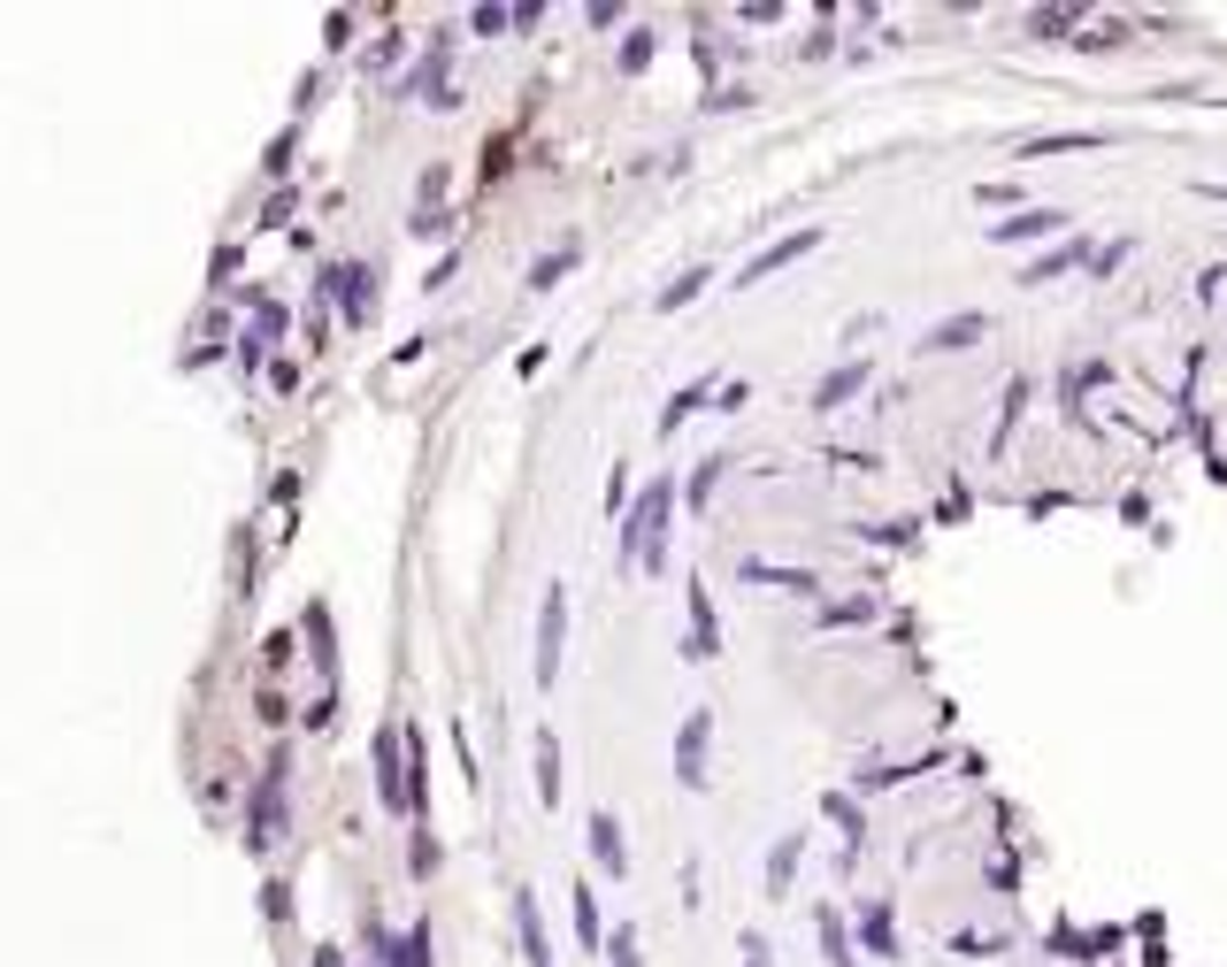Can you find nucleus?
I'll list each match as a JSON object with an SVG mask.
<instances>
[{"label":"nucleus","mask_w":1227,"mask_h":967,"mask_svg":"<svg viewBox=\"0 0 1227 967\" xmlns=\"http://www.w3.org/2000/svg\"><path fill=\"white\" fill-rule=\"evenodd\" d=\"M568 914H576V937H584V953H607V922H599V891H591V883H576Z\"/></svg>","instance_id":"24"},{"label":"nucleus","mask_w":1227,"mask_h":967,"mask_svg":"<svg viewBox=\"0 0 1227 967\" xmlns=\"http://www.w3.org/2000/svg\"><path fill=\"white\" fill-rule=\"evenodd\" d=\"M269 384H277V392H300V361H269Z\"/></svg>","instance_id":"48"},{"label":"nucleus","mask_w":1227,"mask_h":967,"mask_svg":"<svg viewBox=\"0 0 1227 967\" xmlns=\"http://www.w3.org/2000/svg\"><path fill=\"white\" fill-rule=\"evenodd\" d=\"M399 54H407V39H399V31H392V39H376V46H369V70H392V62H399Z\"/></svg>","instance_id":"39"},{"label":"nucleus","mask_w":1227,"mask_h":967,"mask_svg":"<svg viewBox=\"0 0 1227 967\" xmlns=\"http://www.w3.org/2000/svg\"><path fill=\"white\" fill-rule=\"evenodd\" d=\"M376 799H384V814H415L407 806V730H376Z\"/></svg>","instance_id":"7"},{"label":"nucleus","mask_w":1227,"mask_h":967,"mask_svg":"<svg viewBox=\"0 0 1227 967\" xmlns=\"http://www.w3.org/2000/svg\"><path fill=\"white\" fill-rule=\"evenodd\" d=\"M561 660H568V584L553 576L545 599H537V683H545V691H553Z\"/></svg>","instance_id":"4"},{"label":"nucleus","mask_w":1227,"mask_h":967,"mask_svg":"<svg viewBox=\"0 0 1227 967\" xmlns=\"http://www.w3.org/2000/svg\"><path fill=\"white\" fill-rule=\"evenodd\" d=\"M514 937H522V960H530V967H553V945H545V914H537V891H530V883L514 891Z\"/></svg>","instance_id":"16"},{"label":"nucleus","mask_w":1227,"mask_h":967,"mask_svg":"<svg viewBox=\"0 0 1227 967\" xmlns=\"http://www.w3.org/2000/svg\"><path fill=\"white\" fill-rule=\"evenodd\" d=\"M285 784H292V753L277 745L269 768H262V784L246 791V844H254V852H269V844L285 837Z\"/></svg>","instance_id":"2"},{"label":"nucleus","mask_w":1227,"mask_h":967,"mask_svg":"<svg viewBox=\"0 0 1227 967\" xmlns=\"http://www.w3.org/2000/svg\"><path fill=\"white\" fill-rule=\"evenodd\" d=\"M584 844H591V860H599V875H607V883H621V875H629V844H621V821H614L607 806L584 821Z\"/></svg>","instance_id":"13"},{"label":"nucleus","mask_w":1227,"mask_h":967,"mask_svg":"<svg viewBox=\"0 0 1227 967\" xmlns=\"http://www.w3.org/2000/svg\"><path fill=\"white\" fill-rule=\"evenodd\" d=\"M737 953H745V967H767V937H760V929H745V937H737Z\"/></svg>","instance_id":"47"},{"label":"nucleus","mask_w":1227,"mask_h":967,"mask_svg":"<svg viewBox=\"0 0 1227 967\" xmlns=\"http://www.w3.org/2000/svg\"><path fill=\"white\" fill-rule=\"evenodd\" d=\"M714 407H722V415H745V407H753V384H722V400H714Z\"/></svg>","instance_id":"43"},{"label":"nucleus","mask_w":1227,"mask_h":967,"mask_svg":"<svg viewBox=\"0 0 1227 967\" xmlns=\"http://www.w3.org/2000/svg\"><path fill=\"white\" fill-rule=\"evenodd\" d=\"M867 384H875V361H867V353H844L836 369H821V376H813V392H805V400H813L821 415H836V407H852Z\"/></svg>","instance_id":"6"},{"label":"nucleus","mask_w":1227,"mask_h":967,"mask_svg":"<svg viewBox=\"0 0 1227 967\" xmlns=\"http://www.w3.org/2000/svg\"><path fill=\"white\" fill-rule=\"evenodd\" d=\"M737 584H775V592H798V599H821V576L813 568H775V561H737Z\"/></svg>","instance_id":"17"},{"label":"nucleus","mask_w":1227,"mask_h":967,"mask_svg":"<svg viewBox=\"0 0 1227 967\" xmlns=\"http://www.w3.org/2000/svg\"><path fill=\"white\" fill-rule=\"evenodd\" d=\"M706 753H714V706H691L675 730V784L683 791H706Z\"/></svg>","instance_id":"5"},{"label":"nucleus","mask_w":1227,"mask_h":967,"mask_svg":"<svg viewBox=\"0 0 1227 967\" xmlns=\"http://www.w3.org/2000/svg\"><path fill=\"white\" fill-rule=\"evenodd\" d=\"M1205 200H1227V184H1205Z\"/></svg>","instance_id":"50"},{"label":"nucleus","mask_w":1227,"mask_h":967,"mask_svg":"<svg viewBox=\"0 0 1227 967\" xmlns=\"http://www.w3.org/2000/svg\"><path fill=\"white\" fill-rule=\"evenodd\" d=\"M821 814H829V821H836V837H844V844L860 852V837H867V821H860V799H852V791H821Z\"/></svg>","instance_id":"26"},{"label":"nucleus","mask_w":1227,"mask_h":967,"mask_svg":"<svg viewBox=\"0 0 1227 967\" xmlns=\"http://www.w3.org/2000/svg\"><path fill=\"white\" fill-rule=\"evenodd\" d=\"M1089 147H1105V131H1052V139H1028L1021 161H1044V155H1089Z\"/></svg>","instance_id":"27"},{"label":"nucleus","mask_w":1227,"mask_h":967,"mask_svg":"<svg viewBox=\"0 0 1227 967\" xmlns=\"http://www.w3.org/2000/svg\"><path fill=\"white\" fill-rule=\"evenodd\" d=\"M1089 254H1097V246H1089L1081 231H1067L1052 254H1036V262L1021 269V285H1052V277H1067V269H1089Z\"/></svg>","instance_id":"15"},{"label":"nucleus","mask_w":1227,"mask_h":967,"mask_svg":"<svg viewBox=\"0 0 1227 967\" xmlns=\"http://www.w3.org/2000/svg\"><path fill=\"white\" fill-rule=\"evenodd\" d=\"M821 238H829V231H821V223H805V231H790V238H775V246H760V254L745 262V277H737V285H767L775 269H790V262H805V254H813Z\"/></svg>","instance_id":"10"},{"label":"nucleus","mask_w":1227,"mask_h":967,"mask_svg":"<svg viewBox=\"0 0 1227 967\" xmlns=\"http://www.w3.org/2000/svg\"><path fill=\"white\" fill-rule=\"evenodd\" d=\"M584 23H591V31H614V23H621V0H591Z\"/></svg>","instance_id":"41"},{"label":"nucleus","mask_w":1227,"mask_h":967,"mask_svg":"<svg viewBox=\"0 0 1227 967\" xmlns=\"http://www.w3.org/2000/svg\"><path fill=\"white\" fill-rule=\"evenodd\" d=\"M982 338H990V316H982V308H959V316L928 322L920 353H967V346H982Z\"/></svg>","instance_id":"12"},{"label":"nucleus","mask_w":1227,"mask_h":967,"mask_svg":"<svg viewBox=\"0 0 1227 967\" xmlns=\"http://www.w3.org/2000/svg\"><path fill=\"white\" fill-rule=\"evenodd\" d=\"M821 630H852V623H875V599H821V615H813Z\"/></svg>","instance_id":"29"},{"label":"nucleus","mask_w":1227,"mask_h":967,"mask_svg":"<svg viewBox=\"0 0 1227 967\" xmlns=\"http://www.w3.org/2000/svg\"><path fill=\"white\" fill-rule=\"evenodd\" d=\"M506 23H514V8H476V15H468V31H483V39H499Z\"/></svg>","instance_id":"38"},{"label":"nucleus","mask_w":1227,"mask_h":967,"mask_svg":"<svg viewBox=\"0 0 1227 967\" xmlns=\"http://www.w3.org/2000/svg\"><path fill=\"white\" fill-rule=\"evenodd\" d=\"M798 860H805V829H782V837L767 844V868H760L767 899H782V891H790V875H798Z\"/></svg>","instance_id":"19"},{"label":"nucleus","mask_w":1227,"mask_h":967,"mask_svg":"<svg viewBox=\"0 0 1227 967\" xmlns=\"http://www.w3.org/2000/svg\"><path fill=\"white\" fill-rule=\"evenodd\" d=\"M254 714H262V722H269V730H277V722H285V714H292V706H285V691H262V699H254Z\"/></svg>","instance_id":"44"},{"label":"nucleus","mask_w":1227,"mask_h":967,"mask_svg":"<svg viewBox=\"0 0 1227 967\" xmlns=\"http://www.w3.org/2000/svg\"><path fill=\"white\" fill-rule=\"evenodd\" d=\"M246 300H254V322L238 330V369L254 376V369L269 361V346L285 338V308H277V300H262V293H246Z\"/></svg>","instance_id":"9"},{"label":"nucleus","mask_w":1227,"mask_h":967,"mask_svg":"<svg viewBox=\"0 0 1227 967\" xmlns=\"http://www.w3.org/2000/svg\"><path fill=\"white\" fill-rule=\"evenodd\" d=\"M1074 15H1081V8H1036V15H1028V39H1067Z\"/></svg>","instance_id":"33"},{"label":"nucleus","mask_w":1227,"mask_h":967,"mask_svg":"<svg viewBox=\"0 0 1227 967\" xmlns=\"http://www.w3.org/2000/svg\"><path fill=\"white\" fill-rule=\"evenodd\" d=\"M813 937H821V960L829 967H860V937H852L844 906H821V914H813Z\"/></svg>","instance_id":"18"},{"label":"nucleus","mask_w":1227,"mask_h":967,"mask_svg":"<svg viewBox=\"0 0 1227 967\" xmlns=\"http://www.w3.org/2000/svg\"><path fill=\"white\" fill-rule=\"evenodd\" d=\"M262 660H269V668H285V660H292V638H285V630H269V638H262Z\"/></svg>","instance_id":"45"},{"label":"nucleus","mask_w":1227,"mask_h":967,"mask_svg":"<svg viewBox=\"0 0 1227 967\" xmlns=\"http://www.w3.org/2000/svg\"><path fill=\"white\" fill-rule=\"evenodd\" d=\"M974 200H982V208H1021V184H1013V177H990V184H974Z\"/></svg>","instance_id":"35"},{"label":"nucleus","mask_w":1227,"mask_h":967,"mask_svg":"<svg viewBox=\"0 0 1227 967\" xmlns=\"http://www.w3.org/2000/svg\"><path fill=\"white\" fill-rule=\"evenodd\" d=\"M951 953H959V960H990V953H1005V945H997V937H974V929H959V937H951Z\"/></svg>","instance_id":"37"},{"label":"nucleus","mask_w":1227,"mask_h":967,"mask_svg":"<svg viewBox=\"0 0 1227 967\" xmlns=\"http://www.w3.org/2000/svg\"><path fill=\"white\" fill-rule=\"evenodd\" d=\"M407 860H415V875H430V868H438V837L415 829V852H407Z\"/></svg>","instance_id":"40"},{"label":"nucleus","mask_w":1227,"mask_h":967,"mask_svg":"<svg viewBox=\"0 0 1227 967\" xmlns=\"http://www.w3.org/2000/svg\"><path fill=\"white\" fill-rule=\"evenodd\" d=\"M314 967H345V960H338V945H322V953H314Z\"/></svg>","instance_id":"49"},{"label":"nucleus","mask_w":1227,"mask_h":967,"mask_svg":"<svg viewBox=\"0 0 1227 967\" xmlns=\"http://www.w3.org/2000/svg\"><path fill=\"white\" fill-rule=\"evenodd\" d=\"M722 652V615L706 599V576H691V638H683V660H714Z\"/></svg>","instance_id":"14"},{"label":"nucleus","mask_w":1227,"mask_h":967,"mask_svg":"<svg viewBox=\"0 0 1227 967\" xmlns=\"http://www.w3.org/2000/svg\"><path fill=\"white\" fill-rule=\"evenodd\" d=\"M1128 254H1135V238H1105V246L1089 254V269H1081V277H1089V285H1105V277H1120V262H1128Z\"/></svg>","instance_id":"31"},{"label":"nucleus","mask_w":1227,"mask_h":967,"mask_svg":"<svg viewBox=\"0 0 1227 967\" xmlns=\"http://www.w3.org/2000/svg\"><path fill=\"white\" fill-rule=\"evenodd\" d=\"M607 967H644V937H637L629 922H614L607 929Z\"/></svg>","instance_id":"32"},{"label":"nucleus","mask_w":1227,"mask_h":967,"mask_svg":"<svg viewBox=\"0 0 1227 967\" xmlns=\"http://www.w3.org/2000/svg\"><path fill=\"white\" fill-rule=\"evenodd\" d=\"M314 285H322V293L345 308V322H353V330H369V316H376V262H330Z\"/></svg>","instance_id":"3"},{"label":"nucleus","mask_w":1227,"mask_h":967,"mask_svg":"<svg viewBox=\"0 0 1227 967\" xmlns=\"http://www.w3.org/2000/svg\"><path fill=\"white\" fill-rule=\"evenodd\" d=\"M714 400H722V384H714V376H691V384H683V392L660 407V438H675V431H683L698 407H714Z\"/></svg>","instance_id":"21"},{"label":"nucleus","mask_w":1227,"mask_h":967,"mask_svg":"<svg viewBox=\"0 0 1227 967\" xmlns=\"http://www.w3.org/2000/svg\"><path fill=\"white\" fill-rule=\"evenodd\" d=\"M637 70H652V31H629V39H621V77H637Z\"/></svg>","instance_id":"34"},{"label":"nucleus","mask_w":1227,"mask_h":967,"mask_svg":"<svg viewBox=\"0 0 1227 967\" xmlns=\"http://www.w3.org/2000/svg\"><path fill=\"white\" fill-rule=\"evenodd\" d=\"M576 262H584V238H561L553 254H537V262H530V293H553V285L576 269Z\"/></svg>","instance_id":"23"},{"label":"nucleus","mask_w":1227,"mask_h":967,"mask_svg":"<svg viewBox=\"0 0 1227 967\" xmlns=\"http://www.w3.org/2000/svg\"><path fill=\"white\" fill-rule=\"evenodd\" d=\"M852 937H860L867 960H898V914H890V899H867L852 914Z\"/></svg>","instance_id":"11"},{"label":"nucleus","mask_w":1227,"mask_h":967,"mask_svg":"<svg viewBox=\"0 0 1227 967\" xmlns=\"http://www.w3.org/2000/svg\"><path fill=\"white\" fill-rule=\"evenodd\" d=\"M675 507H683V484L668 477H644L637 491V507H629V522H621V561H637L644 576H660L668 568V530H675Z\"/></svg>","instance_id":"1"},{"label":"nucleus","mask_w":1227,"mask_h":967,"mask_svg":"<svg viewBox=\"0 0 1227 967\" xmlns=\"http://www.w3.org/2000/svg\"><path fill=\"white\" fill-rule=\"evenodd\" d=\"M1120 39H1128V23H1097V31H1081V46H1089V54H1097V46H1120Z\"/></svg>","instance_id":"42"},{"label":"nucleus","mask_w":1227,"mask_h":967,"mask_svg":"<svg viewBox=\"0 0 1227 967\" xmlns=\"http://www.w3.org/2000/svg\"><path fill=\"white\" fill-rule=\"evenodd\" d=\"M722 469H729V454H706V461L683 477V507H698V514H706V499L722 491Z\"/></svg>","instance_id":"25"},{"label":"nucleus","mask_w":1227,"mask_h":967,"mask_svg":"<svg viewBox=\"0 0 1227 967\" xmlns=\"http://www.w3.org/2000/svg\"><path fill=\"white\" fill-rule=\"evenodd\" d=\"M621 499H629V461H614V477H607V507L621 514Z\"/></svg>","instance_id":"46"},{"label":"nucleus","mask_w":1227,"mask_h":967,"mask_svg":"<svg viewBox=\"0 0 1227 967\" xmlns=\"http://www.w3.org/2000/svg\"><path fill=\"white\" fill-rule=\"evenodd\" d=\"M307 638H314V668L338 676V645H330V607H322V599L307 607Z\"/></svg>","instance_id":"30"},{"label":"nucleus","mask_w":1227,"mask_h":967,"mask_svg":"<svg viewBox=\"0 0 1227 967\" xmlns=\"http://www.w3.org/2000/svg\"><path fill=\"white\" fill-rule=\"evenodd\" d=\"M1028 392H1036V384H1028V376H1013V384H1005V392H997V400H1005V407H997V438H990V454H997V446H1005V438H1013V423H1021V415H1028Z\"/></svg>","instance_id":"28"},{"label":"nucleus","mask_w":1227,"mask_h":967,"mask_svg":"<svg viewBox=\"0 0 1227 967\" xmlns=\"http://www.w3.org/2000/svg\"><path fill=\"white\" fill-rule=\"evenodd\" d=\"M530 761H537V806H561V737L537 730V737H530Z\"/></svg>","instance_id":"22"},{"label":"nucleus","mask_w":1227,"mask_h":967,"mask_svg":"<svg viewBox=\"0 0 1227 967\" xmlns=\"http://www.w3.org/2000/svg\"><path fill=\"white\" fill-rule=\"evenodd\" d=\"M1028 238H1067V208H1021V215H997L990 223V246H1028Z\"/></svg>","instance_id":"8"},{"label":"nucleus","mask_w":1227,"mask_h":967,"mask_svg":"<svg viewBox=\"0 0 1227 967\" xmlns=\"http://www.w3.org/2000/svg\"><path fill=\"white\" fill-rule=\"evenodd\" d=\"M407 231H415V238H446V231H454V215H446V208H415V223H407Z\"/></svg>","instance_id":"36"},{"label":"nucleus","mask_w":1227,"mask_h":967,"mask_svg":"<svg viewBox=\"0 0 1227 967\" xmlns=\"http://www.w3.org/2000/svg\"><path fill=\"white\" fill-rule=\"evenodd\" d=\"M706 277H714V262H691V269H675V277L652 293V316H683V308L706 293Z\"/></svg>","instance_id":"20"}]
</instances>
